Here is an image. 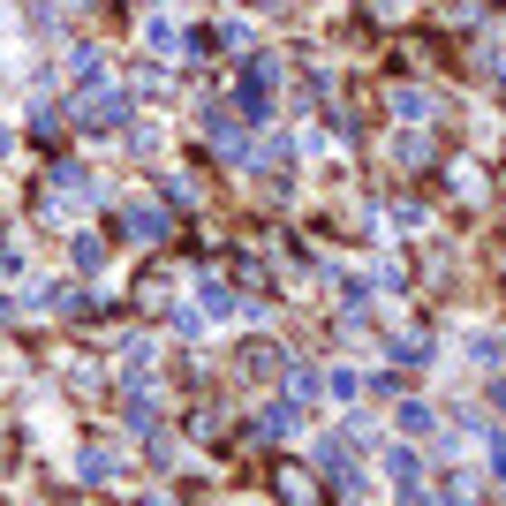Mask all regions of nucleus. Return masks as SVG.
Listing matches in <instances>:
<instances>
[{"label": "nucleus", "mask_w": 506, "mask_h": 506, "mask_svg": "<svg viewBox=\"0 0 506 506\" xmlns=\"http://www.w3.org/2000/svg\"><path fill=\"white\" fill-rule=\"evenodd\" d=\"M46 303L61 310V318H83V310H91V303H83V295H76V287H53V295H46Z\"/></svg>", "instance_id": "5"}, {"label": "nucleus", "mask_w": 506, "mask_h": 506, "mask_svg": "<svg viewBox=\"0 0 506 506\" xmlns=\"http://www.w3.org/2000/svg\"><path fill=\"white\" fill-rule=\"evenodd\" d=\"M386 469L400 476V492H416V483H424V476H416V454H393V461H386Z\"/></svg>", "instance_id": "8"}, {"label": "nucleus", "mask_w": 506, "mask_h": 506, "mask_svg": "<svg viewBox=\"0 0 506 506\" xmlns=\"http://www.w3.org/2000/svg\"><path fill=\"white\" fill-rule=\"evenodd\" d=\"M204 310H212V318H227V310H235V287L212 280V287H204Z\"/></svg>", "instance_id": "7"}, {"label": "nucleus", "mask_w": 506, "mask_h": 506, "mask_svg": "<svg viewBox=\"0 0 506 506\" xmlns=\"http://www.w3.org/2000/svg\"><path fill=\"white\" fill-rule=\"evenodd\" d=\"M310 492H318V483H310L303 469H280V499H310Z\"/></svg>", "instance_id": "6"}, {"label": "nucleus", "mask_w": 506, "mask_h": 506, "mask_svg": "<svg viewBox=\"0 0 506 506\" xmlns=\"http://www.w3.org/2000/svg\"><path fill=\"white\" fill-rule=\"evenodd\" d=\"M393 114H400V121H431V91H400Z\"/></svg>", "instance_id": "3"}, {"label": "nucleus", "mask_w": 506, "mask_h": 506, "mask_svg": "<svg viewBox=\"0 0 506 506\" xmlns=\"http://www.w3.org/2000/svg\"><path fill=\"white\" fill-rule=\"evenodd\" d=\"M121 114H129V98H121V91H91V98L76 107V121H83V129H114Z\"/></svg>", "instance_id": "2"}, {"label": "nucleus", "mask_w": 506, "mask_h": 506, "mask_svg": "<svg viewBox=\"0 0 506 506\" xmlns=\"http://www.w3.org/2000/svg\"><path fill=\"white\" fill-rule=\"evenodd\" d=\"M121 235L136 249H152V242H166V212L159 204H121Z\"/></svg>", "instance_id": "1"}, {"label": "nucleus", "mask_w": 506, "mask_h": 506, "mask_svg": "<svg viewBox=\"0 0 506 506\" xmlns=\"http://www.w3.org/2000/svg\"><path fill=\"white\" fill-rule=\"evenodd\" d=\"M83 476L107 483V476H114V446H91V454H83Z\"/></svg>", "instance_id": "4"}]
</instances>
